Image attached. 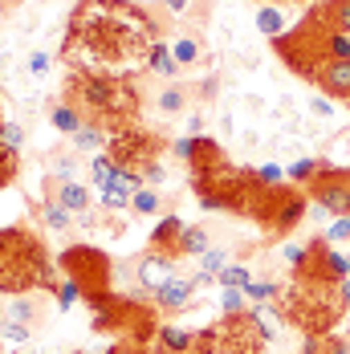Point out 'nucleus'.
<instances>
[{"mask_svg": "<svg viewBox=\"0 0 350 354\" xmlns=\"http://www.w3.org/2000/svg\"><path fill=\"white\" fill-rule=\"evenodd\" d=\"M310 110H314L317 118H330V114H334V106H330L326 98H310Z\"/></svg>", "mask_w": 350, "mask_h": 354, "instance_id": "nucleus-44", "label": "nucleus"}, {"mask_svg": "<svg viewBox=\"0 0 350 354\" xmlns=\"http://www.w3.org/2000/svg\"><path fill=\"white\" fill-rule=\"evenodd\" d=\"M57 273L49 261L45 241L21 228V224H4L0 228V293L17 297V293H33V289H53L57 293Z\"/></svg>", "mask_w": 350, "mask_h": 354, "instance_id": "nucleus-3", "label": "nucleus"}, {"mask_svg": "<svg viewBox=\"0 0 350 354\" xmlns=\"http://www.w3.org/2000/svg\"><path fill=\"white\" fill-rule=\"evenodd\" d=\"M183 232H187V224H183L179 216H163V220L151 228L147 252H159V257H167V261H179V257H183Z\"/></svg>", "mask_w": 350, "mask_h": 354, "instance_id": "nucleus-13", "label": "nucleus"}, {"mask_svg": "<svg viewBox=\"0 0 350 354\" xmlns=\"http://www.w3.org/2000/svg\"><path fill=\"white\" fill-rule=\"evenodd\" d=\"M57 269L66 273V281H73L77 289H82L86 301H94V297H102V293H114V289H110V281H114V265H110V257H106L102 248L70 245L62 257H57Z\"/></svg>", "mask_w": 350, "mask_h": 354, "instance_id": "nucleus-6", "label": "nucleus"}, {"mask_svg": "<svg viewBox=\"0 0 350 354\" xmlns=\"http://www.w3.org/2000/svg\"><path fill=\"white\" fill-rule=\"evenodd\" d=\"M37 314H41V306H37L29 293H17V297H8V322H21V326H29V322H37Z\"/></svg>", "mask_w": 350, "mask_h": 354, "instance_id": "nucleus-22", "label": "nucleus"}, {"mask_svg": "<svg viewBox=\"0 0 350 354\" xmlns=\"http://www.w3.org/2000/svg\"><path fill=\"white\" fill-rule=\"evenodd\" d=\"M330 245H350V216H334V224L322 232Z\"/></svg>", "mask_w": 350, "mask_h": 354, "instance_id": "nucleus-33", "label": "nucleus"}, {"mask_svg": "<svg viewBox=\"0 0 350 354\" xmlns=\"http://www.w3.org/2000/svg\"><path fill=\"white\" fill-rule=\"evenodd\" d=\"M261 4H293V0H261Z\"/></svg>", "mask_w": 350, "mask_h": 354, "instance_id": "nucleus-47", "label": "nucleus"}, {"mask_svg": "<svg viewBox=\"0 0 350 354\" xmlns=\"http://www.w3.org/2000/svg\"><path fill=\"white\" fill-rule=\"evenodd\" d=\"M314 12L322 17V25L330 33H347L350 37V0H317Z\"/></svg>", "mask_w": 350, "mask_h": 354, "instance_id": "nucleus-17", "label": "nucleus"}, {"mask_svg": "<svg viewBox=\"0 0 350 354\" xmlns=\"http://www.w3.org/2000/svg\"><path fill=\"white\" fill-rule=\"evenodd\" d=\"M62 98L70 102L90 127H98L106 135H118L127 127H139L142 114V94L131 73H90V70H70L62 82Z\"/></svg>", "mask_w": 350, "mask_h": 354, "instance_id": "nucleus-2", "label": "nucleus"}, {"mask_svg": "<svg viewBox=\"0 0 350 354\" xmlns=\"http://www.w3.org/2000/svg\"><path fill=\"white\" fill-rule=\"evenodd\" d=\"M159 25L151 8L135 0H77L66 21L57 57L70 70L135 73L159 45Z\"/></svg>", "mask_w": 350, "mask_h": 354, "instance_id": "nucleus-1", "label": "nucleus"}, {"mask_svg": "<svg viewBox=\"0 0 350 354\" xmlns=\"http://www.w3.org/2000/svg\"><path fill=\"white\" fill-rule=\"evenodd\" d=\"M172 53H175V62H179V70H196V66L208 62V53H204V45H200L196 33H179L172 41Z\"/></svg>", "mask_w": 350, "mask_h": 354, "instance_id": "nucleus-18", "label": "nucleus"}, {"mask_svg": "<svg viewBox=\"0 0 350 354\" xmlns=\"http://www.w3.org/2000/svg\"><path fill=\"white\" fill-rule=\"evenodd\" d=\"M306 216H310V196H306V187L281 183L277 192H273V204H269V212L261 220V228H265L269 236H289Z\"/></svg>", "mask_w": 350, "mask_h": 354, "instance_id": "nucleus-9", "label": "nucleus"}, {"mask_svg": "<svg viewBox=\"0 0 350 354\" xmlns=\"http://www.w3.org/2000/svg\"><path fill=\"white\" fill-rule=\"evenodd\" d=\"M73 354H86V351H73Z\"/></svg>", "mask_w": 350, "mask_h": 354, "instance_id": "nucleus-48", "label": "nucleus"}, {"mask_svg": "<svg viewBox=\"0 0 350 354\" xmlns=\"http://www.w3.org/2000/svg\"><path fill=\"white\" fill-rule=\"evenodd\" d=\"M257 25H261V33H269V41L285 33V21H281V8H261V12H257Z\"/></svg>", "mask_w": 350, "mask_h": 354, "instance_id": "nucleus-31", "label": "nucleus"}, {"mask_svg": "<svg viewBox=\"0 0 350 354\" xmlns=\"http://www.w3.org/2000/svg\"><path fill=\"white\" fill-rule=\"evenodd\" d=\"M142 187V176L139 171H127V167H114V176L106 179L102 196H98V204H102L106 212H122V208H131V200H135V192Z\"/></svg>", "mask_w": 350, "mask_h": 354, "instance_id": "nucleus-12", "label": "nucleus"}, {"mask_svg": "<svg viewBox=\"0 0 350 354\" xmlns=\"http://www.w3.org/2000/svg\"><path fill=\"white\" fill-rule=\"evenodd\" d=\"M245 297L252 301V306H265V301H277L281 297V285L277 281H252L245 289Z\"/></svg>", "mask_w": 350, "mask_h": 354, "instance_id": "nucleus-29", "label": "nucleus"}, {"mask_svg": "<svg viewBox=\"0 0 350 354\" xmlns=\"http://www.w3.org/2000/svg\"><path fill=\"white\" fill-rule=\"evenodd\" d=\"M322 167H326L322 159H310V155H302V159H293V163L285 167V176H289V183H297V187H306V183H310V179H314L317 171H322Z\"/></svg>", "mask_w": 350, "mask_h": 354, "instance_id": "nucleus-21", "label": "nucleus"}, {"mask_svg": "<svg viewBox=\"0 0 350 354\" xmlns=\"http://www.w3.org/2000/svg\"><path fill=\"white\" fill-rule=\"evenodd\" d=\"M220 310H224V318H228V314H245L248 310L245 289H224V293H220Z\"/></svg>", "mask_w": 350, "mask_h": 354, "instance_id": "nucleus-32", "label": "nucleus"}, {"mask_svg": "<svg viewBox=\"0 0 350 354\" xmlns=\"http://www.w3.org/2000/svg\"><path fill=\"white\" fill-rule=\"evenodd\" d=\"M49 62H53L49 53H33V57H29V70H33L37 77H41V73H49Z\"/></svg>", "mask_w": 350, "mask_h": 354, "instance_id": "nucleus-42", "label": "nucleus"}, {"mask_svg": "<svg viewBox=\"0 0 350 354\" xmlns=\"http://www.w3.org/2000/svg\"><path fill=\"white\" fill-rule=\"evenodd\" d=\"M220 289H248L252 285V273H248V265H228L220 277H216Z\"/></svg>", "mask_w": 350, "mask_h": 354, "instance_id": "nucleus-24", "label": "nucleus"}, {"mask_svg": "<svg viewBox=\"0 0 350 354\" xmlns=\"http://www.w3.org/2000/svg\"><path fill=\"white\" fill-rule=\"evenodd\" d=\"M159 208H163V200H159V192H151V187H139L135 200H131V212H139V216H155Z\"/></svg>", "mask_w": 350, "mask_h": 354, "instance_id": "nucleus-28", "label": "nucleus"}, {"mask_svg": "<svg viewBox=\"0 0 350 354\" xmlns=\"http://www.w3.org/2000/svg\"><path fill=\"white\" fill-rule=\"evenodd\" d=\"M200 269H204L208 277H220V273L228 269V261H224V252H220V248H208V252L200 257Z\"/></svg>", "mask_w": 350, "mask_h": 354, "instance_id": "nucleus-35", "label": "nucleus"}, {"mask_svg": "<svg viewBox=\"0 0 350 354\" xmlns=\"http://www.w3.org/2000/svg\"><path fill=\"white\" fill-rule=\"evenodd\" d=\"M273 326L265 322L261 310H245V314H228L216 326V351L220 354H261L273 342Z\"/></svg>", "mask_w": 350, "mask_h": 354, "instance_id": "nucleus-7", "label": "nucleus"}, {"mask_svg": "<svg viewBox=\"0 0 350 354\" xmlns=\"http://www.w3.org/2000/svg\"><path fill=\"white\" fill-rule=\"evenodd\" d=\"M106 354H151V346H139V342H110Z\"/></svg>", "mask_w": 350, "mask_h": 354, "instance_id": "nucleus-41", "label": "nucleus"}, {"mask_svg": "<svg viewBox=\"0 0 350 354\" xmlns=\"http://www.w3.org/2000/svg\"><path fill=\"white\" fill-rule=\"evenodd\" d=\"M49 122H53L62 135H70V139L82 131V127H86V118H82V114H77L66 98H53V102H49Z\"/></svg>", "mask_w": 350, "mask_h": 354, "instance_id": "nucleus-19", "label": "nucleus"}, {"mask_svg": "<svg viewBox=\"0 0 350 354\" xmlns=\"http://www.w3.org/2000/svg\"><path fill=\"white\" fill-rule=\"evenodd\" d=\"M151 301H155V310H163V314H179V310H187V306L196 301V281H192V277H172L167 285H159V289L151 293Z\"/></svg>", "mask_w": 350, "mask_h": 354, "instance_id": "nucleus-14", "label": "nucleus"}, {"mask_svg": "<svg viewBox=\"0 0 350 354\" xmlns=\"http://www.w3.org/2000/svg\"><path fill=\"white\" fill-rule=\"evenodd\" d=\"M110 176H114V159H110L106 151H98V155H94V183L102 187V183H106Z\"/></svg>", "mask_w": 350, "mask_h": 354, "instance_id": "nucleus-38", "label": "nucleus"}, {"mask_svg": "<svg viewBox=\"0 0 350 354\" xmlns=\"http://www.w3.org/2000/svg\"><path fill=\"white\" fill-rule=\"evenodd\" d=\"M0 334L12 338V342H25V338H29V326H21V322H0Z\"/></svg>", "mask_w": 350, "mask_h": 354, "instance_id": "nucleus-40", "label": "nucleus"}, {"mask_svg": "<svg viewBox=\"0 0 350 354\" xmlns=\"http://www.w3.org/2000/svg\"><path fill=\"white\" fill-rule=\"evenodd\" d=\"M17 171H21V151H8V147L0 142V192L17 179Z\"/></svg>", "mask_w": 350, "mask_h": 354, "instance_id": "nucleus-25", "label": "nucleus"}, {"mask_svg": "<svg viewBox=\"0 0 350 354\" xmlns=\"http://www.w3.org/2000/svg\"><path fill=\"white\" fill-rule=\"evenodd\" d=\"M77 301H86V297H82V289H77L73 281H62V285H57V310H73Z\"/></svg>", "mask_w": 350, "mask_h": 354, "instance_id": "nucleus-36", "label": "nucleus"}, {"mask_svg": "<svg viewBox=\"0 0 350 354\" xmlns=\"http://www.w3.org/2000/svg\"><path fill=\"white\" fill-rule=\"evenodd\" d=\"M338 293H342V306H347V310H350V277H347V281H342V285H338Z\"/></svg>", "mask_w": 350, "mask_h": 354, "instance_id": "nucleus-46", "label": "nucleus"}, {"mask_svg": "<svg viewBox=\"0 0 350 354\" xmlns=\"http://www.w3.org/2000/svg\"><path fill=\"white\" fill-rule=\"evenodd\" d=\"M204 252H208V232L200 224H187V232H183V257H204Z\"/></svg>", "mask_w": 350, "mask_h": 354, "instance_id": "nucleus-27", "label": "nucleus"}, {"mask_svg": "<svg viewBox=\"0 0 350 354\" xmlns=\"http://www.w3.org/2000/svg\"><path fill=\"white\" fill-rule=\"evenodd\" d=\"M281 257H285V265H289V269H302L310 252H306V245H285V248H281Z\"/></svg>", "mask_w": 350, "mask_h": 354, "instance_id": "nucleus-39", "label": "nucleus"}, {"mask_svg": "<svg viewBox=\"0 0 350 354\" xmlns=\"http://www.w3.org/2000/svg\"><path fill=\"white\" fill-rule=\"evenodd\" d=\"M163 147H167V139H163L159 131L127 127V131H118V135L106 139V155L114 159V167H127V171H139L142 176L151 163H159Z\"/></svg>", "mask_w": 350, "mask_h": 354, "instance_id": "nucleus-8", "label": "nucleus"}, {"mask_svg": "<svg viewBox=\"0 0 350 354\" xmlns=\"http://www.w3.org/2000/svg\"><path fill=\"white\" fill-rule=\"evenodd\" d=\"M163 4H167L172 12H187V8H192V0H163Z\"/></svg>", "mask_w": 350, "mask_h": 354, "instance_id": "nucleus-45", "label": "nucleus"}, {"mask_svg": "<svg viewBox=\"0 0 350 354\" xmlns=\"http://www.w3.org/2000/svg\"><path fill=\"white\" fill-rule=\"evenodd\" d=\"M90 314H94V330L98 334H114V342H139L151 346L155 334H159V314L139 301V297H127V293H102L94 301H86Z\"/></svg>", "mask_w": 350, "mask_h": 354, "instance_id": "nucleus-5", "label": "nucleus"}, {"mask_svg": "<svg viewBox=\"0 0 350 354\" xmlns=\"http://www.w3.org/2000/svg\"><path fill=\"white\" fill-rule=\"evenodd\" d=\"M167 179V171H163V163H151L147 171H142V183H163Z\"/></svg>", "mask_w": 350, "mask_h": 354, "instance_id": "nucleus-43", "label": "nucleus"}, {"mask_svg": "<svg viewBox=\"0 0 350 354\" xmlns=\"http://www.w3.org/2000/svg\"><path fill=\"white\" fill-rule=\"evenodd\" d=\"M306 196L322 204L330 216H350V167H334L326 163L310 183H306Z\"/></svg>", "mask_w": 350, "mask_h": 354, "instance_id": "nucleus-10", "label": "nucleus"}, {"mask_svg": "<svg viewBox=\"0 0 350 354\" xmlns=\"http://www.w3.org/2000/svg\"><path fill=\"white\" fill-rule=\"evenodd\" d=\"M106 139H110L106 131H98V127H90V122H86V127L73 135V147H77V151H102Z\"/></svg>", "mask_w": 350, "mask_h": 354, "instance_id": "nucleus-26", "label": "nucleus"}, {"mask_svg": "<svg viewBox=\"0 0 350 354\" xmlns=\"http://www.w3.org/2000/svg\"><path fill=\"white\" fill-rule=\"evenodd\" d=\"M172 155L187 163V171H208V167H224L228 155L216 139H204V135H187V139L172 142Z\"/></svg>", "mask_w": 350, "mask_h": 354, "instance_id": "nucleus-11", "label": "nucleus"}, {"mask_svg": "<svg viewBox=\"0 0 350 354\" xmlns=\"http://www.w3.org/2000/svg\"><path fill=\"white\" fill-rule=\"evenodd\" d=\"M0 142H4L8 151H21V147H25V131H21L17 122H4V127H0Z\"/></svg>", "mask_w": 350, "mask_h": 354, "instance_id": "nucleus-37", "label": "nucleus"}, {"mask_svg": "<svg viewBox=\"0 0 350 354\" xmlns=\"http://www.w3.org/2000/svg\"><path fill=\"white\" fill-rule=\"evenodd\" d=\"M252 171H257V179H261V183H269V187L289 183V176H285V167H281V163H261V167H252Z\"/></svg>", "mask_w": 350, "mask_h": 354, "instance_id": "nucleus-34", "label": "nucleus"}, {"mask_svg": "<svg viewBox=\"0 0 350 354\" xmlns=\"http://www.w3.org/2000/svg\"><path fill=\"white\" fill-rule=\"evenodd\" d=\"M135 277H139L142 289H159V285H167L175 277V261H167V257H159V252H147V257H139V265H135Z\"/></svg>", "mask_w": 350, "mask_h": 354, "instance_id": "nucleus-15", "label": "nucleus"}, {"mask_svg": "<svg viewBox=\"0 0 350 354\" xmlns=\"http://www.w3.org/2000/svg\"><path fill=\"white\" fill-rule=\"evenodd\" d=\"M70 208H62V204H57V200H49V204H45V208H41V220H45V224H49V228H53V232H62V228H70Z\"/></svg>", "mask_w": 350, "mask_h": 354, "instance_id": "nucleus-30", "label": "nucleus"}, {"mask_svg": "<svg viewBox=\"0 0 350 354\" xmlns=\"http://www.w3.org/2000/svg\"><path fill=\"white\" fill-rule=\"evenodd\" d=\"M45 192H49V196H53V200H57V204H62V208H70V212H90V208H94V196H90V192H86V187H82V183H53V179H49V183H45Z\"/></svg>", "mask_w": 350, "mask_h": 354, "instance_id": "nucleus-16", "label": "nucleus"}, {"mask_svg": "<svg viewBox=\"0 0 350 354\" xmlns=\"http://www.w3.org/2000/svg\"><path fill=\"white\" fill-rule=\"evenodd\" d=\"M277 310L281 318L293 322L306 334H330L347 314L338 285H317V281H293L277 297Z\"/></svg>", "mask_w": 350, "mask_h": 354, "instance_id": "nucleus-4", "label": "nucleus"}, {"mask_svg": "<svg viewBox=\"0 0 350 354\" xmlns=\"http://www.w3.org/2000/svg\"><path fill=\"white\" fill-rule=\"evenodd\" d=\"M0 127H4V118H0Z\"/></svg>", "mask_w": 350, "mask_h": 354, "instance_id": "nucleus-49", "label": "nucleus"}, {"mask_svg": "<svg viewBox=\"0 0 350 354\" xmlns=\"http://www.w3.org/2000/svg\"><path fill=\"white\" fill-rule=\"evenodd\" d=\"M155 106L163 110V114H183V110H187V90H183V86L159 90V94H155Z\"/></svg>", "mask_w": 350, "mask_h": 354, "instance_id": "nucleus-23", "label": "nucleus"}, {"mask_svg": "<svg viewBox=\"0 0 350 354\" xmlns=\"http://www.w3.org/2000/svg\"><path fill=\"white\" fill-rule=\"evenodd\" d=\"M147 70L159 73V77H175V73H179V62H175V53H172V45H167V41H159V45L151 49Z\"/></svg>", "mask_w": 350, "mask_h": 354, "instance_id": "nucleus-20", "label": "nucleus"}]
</instances>
